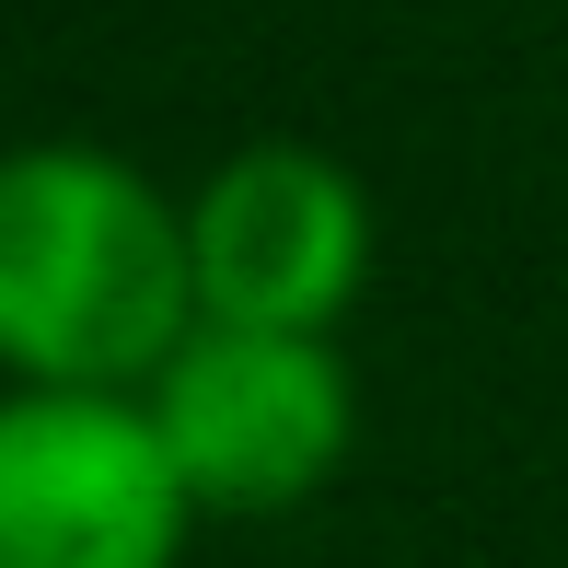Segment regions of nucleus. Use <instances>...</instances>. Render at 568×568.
Listing matches in <instances>:
<instances>
[{
    "instance_id": "f257e3e1",
    "label": "nucleus",
    "mask_w": 568,
    "mask_h": 568,
    "mask_svg": "<svg viewBox=\"0 0 568 568\" xmlns=\"http://www.w3.org/2000/svg\"><path fill=\"white\" fill-rule=\"evenodd\" d=\"M197 325L186 210L82 140L0 151V372L140 395Z\"/></svg>"
},
{
    "instance_id": "20e7f679",
    "label": "nucleus",
    "mask_w": 568,
    "mask_h": 568,
    "mask_svg": "<svg viewBox=\"0 0 568 568\" xmlns=\"http://www.w3.org/2000/svg\"><path fill=\"white\" fill-rule=\"evenodd\" d=\"M186 244H197V314L337 337V314L372 278V197L325 151L255 140L186 197Z\"/></svg>"
},
{
    "instance_id": "7ed1b4c3",
    "label": "nucleus",
    "mask_w": 568,
    "mask_h": 568,
    "mask_svg": "<svg viewBox=\"0 0 568 568\" xmlns=\"http://www.w3.org/2000/svg\"><path fill=\"white\" fill-rule=\"evenodd\" d=\"M186 523L197 499L140 395L23 383L0 406V568H174Z\"/></svg>"
},
{
    "instance_id": "f03ea898",
    "label": "nucleus",
    "mask_w": 568,
    "mask_h": 568,
    "mask_svg": "<svg viewBox=\"0 0 568 568\" xmlns=\"http://www.w3.org/2000/svg\"><path fill=\"white\" fill-rule=\"evenodd\" d=\"M151 429H163L174 476L197 510L221 523H267L302 510L359 442V395L337 337H302V325H221L197 314L186 348L140 383Z\"/></svg>"
}]
</instances>
